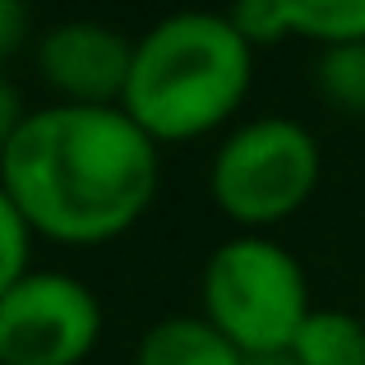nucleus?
<instances>
[{
    "mask_svg": "<svg viewBox=\"0 0 365 365\" xmlns=\"http://www.w3.org/2000/svg\"><path fill=\"white\" fill-rule=\"evenodd\" d=\"M255 83V46L213 9H180L134 42L125 102L158 143H185L232 120Z\"/></svg>",
    "mask_w": 365,
    "mask_h": 365,
    "instance_id": "2",
    "label": "nucleus"
},
{
    "mask_svg": "<svg viewBox=\"0 0 365 365\" xmlns=\"http://www.w3.org/2000/svg\"><path fill=\"white\" fill-rule=\"evenodd\" d=\"M37 74L70 107H120L134 70V42L120 28L93 19H65L37 33Z\"/></svg>",
    "mask_w": 365,
    "mask_h": 365,
    "instance_id": "6",
    "label": "nucleus"
},
{
    "mask_svg": "<svg viewBox=\"0 0 365 365\" xmlns=\"http://www.w3.org/2000/svg\"><path fill=\"white\" fill-rule=\"evenodd\" d=\"M199 301L204 319L250 361L292 351L301 324L310 319V282L301 259L273 236L255 232L232 236L204 259Z\"/></svg>",
    "mask_w": 365,
    "mask_h": 365,
    "instance_id": "3",
    "label": "nucleus"
},
{
    "mask_svg": "<svg viewBox=\"0 0 365 365\" xmlns=\"http://www.w3.org/2000/svg\"><path fill=\"white\" fill-rule=\"evenodd\" d=\"M314 93L329 111L347 120H365V42L329 46L314 61Z\"/></svg>",
    "mask_w": 365,
    "mask_h": 365,
    "instance_id": "9",
    "label": "nucleus"
},
{
    "mask_svg": "<svg viewBox=\"0 0 365 365\" xmlns=\"http://www.w3.org/2000/svg\"><path fill=\"white\" fill-rule=\"evenodd\" d=\"M33 111H24V98H19V88L14 83H0V143L9 139V134H19V125H24Z\"/></svg>",
    "mask_w": 365,
    "mask_h": 365,
    "instance_id": "14",
    "label": "nucleus"
},
{
    "mask_svg": "<svg viewBox=\"0 0 365 365\" xmlns=\"http://www.w3.org/2000/svg\"><path fill=\"white\" fill-rule=\"evenodd\" d=\"M292 33L310 37L319 51L365 42V0H287Z\"/></svg>",
    "mask_w": 365,
    "mask_h": 365,
    "instance_id": "10",
    "label": "nucleus"
},
{
    "mask_svg": "<svg viewBox=\"0 0 365 365\" xmlns=\"http://www.w3.org/2000/svg\"><path fill=\"white\" fill-rule=\"evenodd\" d=\"M33 241H37V232L28 227V217L9 199H0V292L24 282L28 273H37L33 268Z\"/></svg>",
    "mask_w": 365,
    "mask_h": 365,
    "instance_id": "11",
    "label": "nucleus"
},
{
    "mask_svg": "<svg viewBox=\"0 0 365 365\" xmlns=\"http://www.w3.org/2000/svg\"><path fill=\"white\" fill-rule=\"evenodd\" d=\"M227 19L236 24V33L250 46H273L282 37H292V9H287V0H245V5L227 9Z\"/></svg>",
    "mask_w": 365,
    "mask_h": 365,
    "instance_id": "12",
    "label": "nucleus"
},
{
    "mask_svg": "<svg viewBox=\"0 0 365 365\" xmlns=\"http://www.w3.org/2000/svg\"><path fill=\"white\" fill-rule=\"evenodd\" d=\"M102 338V305L70 273H28L0 292V365H79Z\"/></svg>",
    "mask_w": 365,
    "mask_h": 365,
    "instance_id": "5",
    "label": "nucleus"
},
{
    "mask_svg": "<svg viewBox=\"0 0 365 365\" xmlns=\"http://www.w3.org/2000/svg\"><path fill=\"white\" fill-rule=\"evenodd\" d=\"M162 153L125 107L33 111L0 143V199L42 241L93 250L125 236L158 199Z\"/></svg>",
    "mask_w": 365,
    "mask_h": 365,
    "instance_id": "1",
    "label": "nucleus"
},
{
    "mask_svg": "<svg viewBox=\"0 0 365 365\" xmlns=\"http://www.w3.org/2000/svg\"><path fill=\"white\" fill-rule=\"evenodd\" d=\"M324 153L319 139L292 116L245 120L222 139L208 167V195L217 213L241 232L264 236L268 227L296 217L319 190Z\"/></svg>",
    "mask_w": 365,
    "mask_h": 365,
    "instance_id": "4",
    "label": "nucleus"
},
{
    "mask_svg": "<svg viewBox=\"0 0 365 365\" xmlns=\"http://www.w3.org/2000/svg\"><path fill=\"white\" fill-rule=\"evenodd\" d=\"M250 365H301L292 356V351H282V356H264V361H250Z\"/></svg>",
    "mask_w": 365,
    "mask_h": 365,
    "instance_id": "15",
    "label": "nucleus"
},
{
    "mask_svg": "<svg viewBox=\"0 0 365 365\" xmlns=\"http://www.w3.org/2000/svg\"><path fill=\"white\" fill-rule=\"evenodd\" d=\"M28 24H33V14H28V5H19V0H0V56H19L28 46Z\"/></svg>",
    "mask_w": 365,
    "mask_h": 365,
    "instance_id": "13",
    "label": "nucleus"
},
{
    "mask_svg": "<svg viewBox=\"0 0 365 365\" xmlns=\"http://www.w3.org/2000/svg\"><path fill=\"white\" fill-rule=\"evenodd\" d=\"M292 356L301 365H365V319L347 310H310Z\"/></svg>",
    "mask_w": 365,
    "mask_h": 365,
    "instance_id": "8",
    "label": "nucleus"
},
{
    "mask_svg": "<svg viewBox=\"0 0 365 365\" xmlns=\"http://www.w3.org/2000/svg\"><path fill=\"white\" fill-rule=\"evenodd\" d=\"M134 365H250V356L204 314H167L134 342Z\"/></svg>",
    "mask_w": 365,
    "mask_h": 365,
    "instance_id": "7",
    "label": "nucleus"
}]
</instances>
